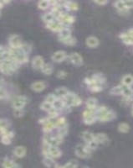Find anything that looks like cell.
Instances as JSON below:
<instances>
[{"mask_svg": "<svg viewBox=\"0 0 133 168\" xmlns=\"http://www.w3.org/2000/svg\"><path fill=\"white\" fill-rule=\"evenodd\" d=\"M49 113H50V117H51V118H54V117L57 116V115H58L57 109H55V108H52L49 111Z\"/></svg>", "mask_w": 133, "mask_h": 168, "instance_id": "cell-39", "label": "cell"}, {"mask_svg": "<svg viewBox=\"0 0 133 168\" xmlns=\"http://www.w3.org/2000/svg\"><path fill=\"white\" fill-rule=\"evenodd\" d=\"M66 53L64 51H59L57 52L54 54L52 56V59L53 61L56 62H63L65 58H66Z\"/></svg>", "mask_w": 133, "mask_h": 168, "instance_id": "cell-10", "label": "cell"}, {"mask_svg": "<svg viewBox=\"0 0 133 168\" xmlns=\"http://www.w3.org/2000/svg\"><path fill=\"white\" fill-rule=\"evenodd\" d=\"M67 132H68V128H67V126H66V125H63V126H61V127L60 128L59 134H58V135L61 136L63 138L64 135H66Z\"/></svg>", "mask_w": 133, "mask_h": 168, "instance_id": "cell-33", "label": "cell"}, {"mask_svg": "<svg viewBox=\"0 0 133 168\" xmlns=\"http://www.w3.org/2000/svg\"><path fill=\"white\" fill-rule=\"evenodd\" d=\"M132 115H133V108H132Z\"/></svg>", "mask_w": 133, "mask_h": 168, "instance_id": "cell-47", "label": "cell"}, {"mask_svg": "<svg viewBox=\"0 0 133 168\" xmlns=\"http://www.w3.org/2000/svg\"><path fill=\"white\" fill-rule=\"evenodd\" d=\"M57 76H58V77H60V78H65V77H67V73H66L65 71H60L58 72Z\"/></svg>", "mask_w": 133, "mask_h": 168, "instance_id": "cell-40", "label": "cell"}, {"mask_svg": "<svg viewBox=\"0 0 133 168\" xmlns=\"http://www.w3.org/2000/svg\"><path fill=\"white\" fill-rule=\"evenodd\" d=\"M95 3L100 5H104V4H107V1H95Z\"/></svg>", "mask_w": 133, "mask_h": 168, "instance_id": "cell-43", "label": "cell"}, {"mask_svg": "<svg viewBox=\"0 0 133 168\" xmlns=\"http://www.w3.org/2000/svg\"><path fill=\"white\" fill-rule=\"evenodd\" d=\"M86 168H87V167H86Z\"/></svg>", "mask_w": 133, "mask_h": 168, "instance_id": "cell-48", "label": "cell"}, {"mask_svg": "<svg viewBox=\"0 0 133 168\" xmlns=\"http://www.w3.org/2000/svg\"><path fill=\"white\" fill-rule=\"evenodd\" d=\"M44 156H50L52 158H58L61 156V151L57 146H50L48 148L47 151L43 152Z\"/></svg>", "mask_w": 133, "mask_h": 168, "instance_id": "cell-5", "label": "cell"}, {"mask_svg": "<svg viewBox=\"0 0 133 168\" xmlns=\"http://www.w3.org/2000/svg\"><path fill=\"white\" fill-rule=\"evenodd\" d=\"M77 162L75 160H71L68 163H66L64 166H63V168H77Z\"/></svg>", "mask_w": 133, "mask_h": 168, "instance_id": "cell-32", "label": "cell"}, {"mask_svg": "<svg viewBox=\"0 0 133 168\" xmlns=\"http://www.w3.org/2000/svg\"><path fill=\"white\" fill-rule=\"evenodd\" d=\"M55 100H56V97H55V96H54V94H50L49 96H47V97H46L45 102H47V103H49V104H53Z\"/></svg>", "mask_w": 133, "mask_h": 168, "instance_id": "cell-37", "label": "cell"}, {"mask_svg": "<svg viewBox=\"0 0 133 168\" xmlns=\"http://www.w3.org/2000/svg\"><path fill=\"white\" fill-rule=\"evenodd\" d=\"M50 6V2L49 1H40L39 3V8L41 9H46Z\"/></svg>", "mask_w": 133, "mask_h": 168, "instance_id": "cell-34", "label": "cell"}, {"mask_svg": "<svg viewBox=\"0 0 133 168\" xmlns=\"http://www.w3.org/2000/svg\"><path fill=\"white\" fill-rule=\"evenodd\" d=\"M67 4V8L71 10H76L78 9V4L76 3H74V2H70V3H66Z\"/></svg>", "mask_w": 133, "mask_h": 168, "instance_id": "cell-35", "label": "cell"}, {"mask_svg": "<svg viewBox=\"0 0 133 168\" xmlns=\"http://www.w3.org/2000/svg\"><path fill=\"white\" fill-rule=\"evenodd\" d=\"M26 97L24 96H18L13 100V106L15 109H22L26 104Z\"/></svg>", "mask_w": 133, "mask_h": 168, "instance_id": "cell-6", "label": "cell"}, {"mask_svg": "<svg viewBox=\"0 0 133 168\" xmlns=\"http://www.w3.org/2000/svg\"><path fill=\"white\" fill-rule=\"evenodd\" d=\"M53 108V105L51 104H49V103H47V102H44L43 103V104L41 105V108L42 109H44V110H46V111H50L51 108Z\"/></svg>", "mask_w": 133, "mask_h": 168, "instance_id": "cell-36", "label": "cell"}, {"mask_svg": "<svg viewBox=\"0 0 133 168\" xmlns=\"http://www.w3.org/2000/svg\"><path fill=\"white\" fill-rule=\"evenodd\" d=\"M54 127V123L51 122V121H47L45 125H44V130L45 132H50Z\"/></svg>", "mask_w": 133, "mask_h": 168, "instance_id": "cell-31", "label": "cell"}, {"mask_svg": "<svg viewBox=\"0 0 133 168\" xmlns=\"http://www.w3.org/2000/svg\"><path fill=\"white\" fill-rule=\"evenodd\" d=\"M63 98L64 100V103L69 106H79L81 104V99L74 93H68V94Z\"/></svg>", "mask_w": 133, "mask_h": 168, "instance_id": "cell-2", "label": "cell"}, {"mask_svg": "<svg viewBox=\"0 0 133 168\" xmlns=\"http://www.w3.org/2000/svg\"><path fill=\"white\" fill-rule=\"evenodd\" d=\"M14 154L18 158H23L26 155V148L24 146H17L14 150Z\"/></svg>", "mask_w": 133, "mask_h": 168, "instance_id": "cell-11", "label": "cell"}, {"mask_svg": "<svg viewBox=\"0 0 133 168\" xmlns=\"http://www.w3.org/2000/svg\"><path fill=\"white\" fill-rule=\"evenodd\" d=\"M122 90H123V86H117L111 90V93L112 95H121L122 94Z\"/></svg>", "mask_w": 133, "mask_h": 168, "instance_id": "cell-26", "label": "cell"}, {"mask_svg": "<svg viewBox=\"0 0 133 168\" xmlns=\"http://www.w3.org/2000/svg\"><path fill=\"white\" fill-rule=\"evenodd\" d=\"M83 118H84V121H85L86 124H93L96 121V116L95 115V110L87 108L83 114Z\"/></svg>", "mask_w": 133, "mask_h": 168, "instance_id": "cell-4", "label": "cell"}, {"mask_svg": "<svg viewBox=\"0 0 133 168\" xmlns=\"http://www.w3.org/2000/svg\"><path fill=\"white\" fill-rule=\"evenodd\" d=\"M2 7H3V3H2L0 2V9H1Z\"/></svg>", "mask_w": 133, "mask_h": 168, "instance_id": "cell-45", "label": "cell"}, {"mask_svg": "<svg viewBox=\"0 0 133 168\" xmlns=\"http://www.w3.org/2000/svg\"><path fill=\"white\" fill-rule=\"evenodd\" d=\"M71 36V30L67 28H64L60 32V40H64L66 39Z\"/></svg>", "mask_w": 133, "mask_h": 168, "instance_id": "cell-24", "label": "cell"}, {"mask_svg": "<svg viewBox=\"0 0 133 168\" xmlns=\"http://www.w3.org/2000/svg\"><path fill=\"white\" fill-rule=\"evenodd\" d=\"M82 138L87 144H89L95 141V134H93L92 133L88 132V131H85L82 133Z\"/></svg>", "mask_w": 133, "mask_h": 168, "instance_id": "cell-15", "label": "cell"}, {"mask_svg": "<svg viewBox=\"0 0 133 168\" xmlns=\"http://www.w3.org/2000/svg\"><path fill=\"white\" fill-rule=\"evenodd\" d=\"M122 83L126 87H130L133 84V76L132 75H126L122 78Z\"/></svg>", "mask_w": 133, "mask_h": 168, "instance_id": "cell-19", "label": "cell"}, {"mask_svg": "<svg viewBox=\"0 0 133 168\" xmlns=\"http://www.w3.org/2000/svg\"><path fill=\"white\" fill-rule=\"evenodd\" d=\"M120 38L122 40V41L126 45H133V38L128 33H122Z\"/></svg>", "mask_w": 133, "mask_h": 168, "instance_id": "cell-16", "label": "cell"}, {"mask_svg": "<svg viewBox=\"0 0 133 168\" xmlns=\"http://www.w3.org/2000/svg\"><path fill=\"white\" fill-rule=\"evenodd\" d=\"M9 43H10V45L12 46V49H19L23 45L21 39L18 36H11L9 40Z\"/></svg>", "mask_w": 133, "mask_h": 168, "instance_id": "cell-7", "label": "cell"}, {"mask_svg": "<svg viewBox=\"0 0 133 168\" xmlns=\"http://www.w3.org/2000/svg\"><path fill=\"white\" fill-rule=\"evenodd\" d=\"M68 90L65 88H57L55 90V92H54V96L55 97L57 98H60V97H64L67 94H68Z\"/></svg>", "mask_w": 133, "mask_h": 168, "instance_id": "cell-14", "label": "cell"}, {"mask_svg": "<svg viewBox=\"0 0 133 168\" xmlns=\"http://www.w3.org/2000/svg\"><path fill=\"white\" fill-rule=\"evenodd\" d=\"M54 15L52 14V13H48V14H45L44 16H43V19H44V22H46L47 24H49V23H50V22H52L54 21Z\"/></svg>", "mask_w": 133, "mask_h": 168, "instance_id": "cell-30", "label": "cell"}, {"mask_svg": "<svg viewBox=\"0 0 133 168\" xmlns=\"http://www.w3.org/2000/svg\"><path fill=\"white\" fill-rule=\"evenodd\" d=\"M55 168H63V167H60V166H57Z\"/></svg>", "mask_w": 133, "mask_h": 168, "instance_id": "cell-46", "label": "cell"}, {"mask_svg": "<svg viewBox=\"0 0 133 168\" xmlns=\"http://www.w3.org/2000/svg\"><path fill=\"white\" fill-rule=\"evenodd\" d=\"M7 96V93L3 88H0V98H4Z\"/></svg>", "mask_w": 133, "mask_h": 168, "instance_id": "cell-41", "label": "cell"}, {"mask_svg": "<svg viewBox=\"0 0 133 168\" xmlns=\"http://www.w3.org/2000/svg\"><path fill=\"white\" fill-rule=\"evenodd\" d=\"M32 64H33V67H34L35 69H41L42 67L44 66V59H43L41 56H35V57L33 59Z\"/></svg>", "mask_w": 133, "mask_h": 168, "instance_id": "cell-9", "label": "cell"}, {"mask_svg": "<svg viewBox=\"0 0 133 168\" xmlns=\"http://www.w3.org/2000/svg\"><path fill=\"white\" fill-rule=\"evenodd\" d=\"M22 115H23L22 109H15V111H14V115H15V116L19 117V116H21Z\"/></svg>", "mask_w": 133, "mask_h": 168, "instance_id": "cell-42", "label": "cell"}, {"mask_svg": "<svg viewBox=\"0 0 133 168\" xmlns=\"http://www.w3.org/2000/svg\"><path fill=\"white\" fill-rule=\"evenodd\" d=\"M96 118L101 122H107L115 118V114L106 107H100L96 111Z\"/></svg>", "mask_w": 133, "mask_h": 168, "instance_id": "cell-1", "label": "cell"}, {"mask_svg": "<svg viewBox=\"0 0 133 168\" xmlns=\"http://www.w3.org/2000/svg\"><path fill=\"white\" fill-rule=\"evenodd\" d=\"M44 164L47 167H50L54 164V159L50 156H44Z\"/></svg>", "mask_w": 133, "mask_h": 168, "instance_id": "cell-28", "label": "cell"}, {"mask_svg": "<svg viewBox=\"0 0 133 168\" xmlns=\"http://www.w3.org/2000/svg\"><path fill=\"white\" fill-rule=\"evenodd\" d=\"M3 168H18V164H16L14 161L11 160H5L3 163Z\"/></svg>", "mask_w": 133, "mask_h": 168, "instance_id": "cell-21", "label": "cell"}, {"mask_svg": "<svg viewBox=\"0 0 133 168\" xmlns=\"http://www.w3.org/2000/svg\"><path fill=\"white\" fill-rule=\"evenodd\" d=\"M14 136L13 133L12 132H6L3 134V137H2V143L4 144V145H9L11 143V138Z\"/></svg>", "mask_w": 133, "mask_h": 168, "instance_id": "cell-18", "label": "cell"}, {"mask_svg": "<svg viewBox=\"0 0 133 168\" xmlns=\"http://www.w3.org/2000/svg\"><path fill=\"white\" fill-rule=\"evenodd\" d=\"M31 88L35 92H41L45 88V84L43 82H36L32 84Z\"/></svg>", "mask_w": 133, "mask_h": 168, "instance_id": "cell-17", "label": "cell"}, {"mask_svg": "<svg viewBox=\"0 0 133 168\" xmlns=\"http://www.w3.org/2000/svg\"><path fill=\"white\" fill-rule=\"evenodd\" d=\"M124 6L126 10L133 9V1H124Z\"/></svg>", "mask_w": 133, "mask_h": 168, "instance_id": "cell-38", "label": "cell"}, {"mask_svg": "<svg viewBox=\"0 0 133 168\" xmlns=\"http://www.w3.org/2000/svg\"><path fill=\"white\" fill-rule=\"evenodd\" d=\"M133 91L132 89L130 87H126L123 85V90H122V95L124 96L126 98H130L132 96Z\"/></svg>", "mask_w": 133, "mask_h": 168, "instance_id": "cell-22", "label": "cell"}, {"mask_svg": "<svg viewBox=\"0 0 133 168\" xmlns=\"http://www.w3.org/2000/svg\"><path fill=\"white\" fill-rule=\"evenodd\" d=\"M86 45L90 48H96L99 45V40L96 37L90 36L86 39Z\"/></svg>", "mask_w": 133, "mask_h": 168, "instance_id": "cell-13", "label": "cell"}, {"mask_svg": "<svg viewBox=\"0 0 133 168\" xmlns=\"http://www.w3.org/2000/svg\"><path fill=\"white\" fill-rule=\"evenodd\" d=\"M41 71H43L45 75H50L53 72V67L50 64H44V66L41 68Z\"/></svg>", "mask_w": 133, "mask_h": 168, "instance_id": "cell-23", "label": "cell"}, {"mask_svg": "<svg viewBox=\"0 0 133 168\" xmlns=\"http://www.w3.org/2000/svg\"><path fill=\"white\" fill-rule=\"evenodd\" d=\"M118 130H119L120 132L127 133L130 130V126L126 123H121L118 125Z\"/></svg>", "mask_w": 133, "mask_h": 168, "instance_id": "cell-25", "label": "cell"}, {"mask_svg": "<svg viewBox=\"0 0 133 168\" xmlns=\"http://www.w3.org/2000/svg\"><path fill=\"white\" fill-rule=\"evenodd\" d=\"M63 43H64L65 45H73L76 43V40L75 38H73L72 36H70L66 39H64V40H61Z\"/></svg>", "mask_w": 133, "mask_h": 168, "instance_id": "cell-27", "label": "cell"}, {"mask_svg": "<svg viewBox=\"0 0 133 168\" xmlns=\"http://www.w3.org/2000/svg\"><path fill=\"white\" fill-rule=\"evenodd\" d=\"M96 104H97V100L94 97H90L89 98L86 102V105H87V108L90 109H93L96 110Z\"/></svg>", "mask_w": 133, "mask_h": 168, "instance_id": "cell-20", "label": "cell"}, {"mask_svg": "<svg viewBox=\"0 0 133 168\" xmlns=\"http://www.w3.org/2000/svg\"><path fill=\"white\" fill-rule=\"evenodd\" d=\"M95 141L97 144H105L108 141V137L106 134L99 133L95 134Z\"/></svg>", "mask_w": 133, "mask_h": 168, "instance_id": "cell-12", "label": "cell"}, {"mask_svg": "<svg viewBox=\"0 0 133 168\" xmlns=\"http://www.w3.org/2000/svg\"><path fill=\"white\" fill-rule=\"evenodd\" d=\"M5 53V50H4V48L3 47V46H0V57L3 55V54Z\"/></svg>", "mask_w": 133, "mask_h": 168, "instance_id": "cell-44", "label": "cell"}, {"mask_svg": "<svg viewBox=\"0 0 133 168\" xmlns=\"http://www.w3.org/2000/svg\"><path fill=\"white\" fill-rule=\"evenodd\" d=\"M70 59H71V62L75 65L80 66L83 63V58L80 56V54L78 53H72L70 56Z\"/></svg>", "mask_w": 133, "mask_h": 168, "instance_id": "cell-8", "label": "cell"}, {"mask_svg": "<svg viewBox=\"0 0 133 168\" xmlns=\"http://www.w3.org/2000/svg\"><path fill=\"white\" fill-rule=\"evenodd\" d=\"M64 101H61V100H60V99H56L54 102V104H52L53 105L54 108H55V109H60V108H62L63 106H64Z\"/></svg>", "mask_w": 133, "mask_h": 168, "instance_id": "cell-29", "label": "cell"}, {"mask_svg": "<svg viewBox=\"0 0 133 168\" xmlns=\"http://www.w3.org/2000/svg\"><path fill=\"white\" fill-rule=\"evenodd\" d=\"M90 153H91V150L89 149L87 145H79L75 148V154L80 158H83V159L87 158L90 156Z\"/></svg>", "mask_w": 133, "mask_h": 168, "instance_id": "cell-3", "label": "cell"}]
</instances>
